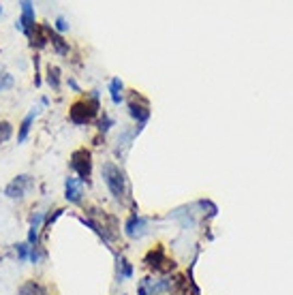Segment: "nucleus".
<instances>
[{
    "mask_svg": "<svg viewBox=\"0 0 293 295\" xmlns=\"http://www.w3.org/2000/svg\"><path fill=\"white\" fill-rule=\"evenodd\" d=\"M15 248V254H18V261H28V254H30V244L28 242H18L13 246Z\"/></svg>",
    "mask_w": 293,
    "mask_h": 295,
    "instance_id": "obj_22",
    "label": "nucleus"
},
{
    "mask_svg": "<svg viewBox=\"0 0 293 295\" xmlns=\"http://www.w3.org/2000/svg\"><path fill=\"white\" fill-rule=\"evenodd\" d=\"M13 137V124L9 120H0V146Z\"/></svg>",
    "mask_w": 293,
    "mask_h": 295,
    "instance_id": "obj_20",
    "label": "nucleus"
},
{
    "mask_svg": "<svg viewBox=\"0 0 293 295\" xmlns=\"http://www.w3.org/2000/svg\"><path fill=\"white\" fill-rule=\"evenodd\" d=\"M101 178H103V182H105V186L109 188V193L114 195L116 201L124 203L126 199H129V195H131L129 182H126L124 171L116 163H112V161L103 163V167H101Z\"/></svg>",
    "mask_w": 293,
    "mask_h": 295,
    "instance_id": "obj_2",
    "label": "nucleus"
},
{
    "mask_svg": "<svg viewBox=\"0 0 293 295\" xmlns=\"http://www.w3.org/2000/svg\"><path fill=\"white\" fill-rule=\"evenodd\" d=\"M101 116V103L99 90H92L90 94H82L69 105V122L75 126H86L94 122Z\"/></svg>",
    "mask_w": 293,
    "mask_h": 295,
    "instance_id": "obj_1",
    "label": "nucleus"
},
{
    "mask_svg": "<svg viewBox=\"0 0 293 295\" xmlns=\"http://www.w3.org/2000/svg\"><path fill=\"white\" fill-rule=\"evenodd\" d=\"M67 210L65 208H56V210H54V212H50V214H45V222H43V233H47V231H50L52 229V225H54V222H56L60 216H62V214H65Z\"/></svg>",
    "mask_w": 293,
    "mask_h": 295,
    "instance_id": "obj_17",
    "label": "nucleus"
},
{
    "mask_svg": "<svg viewBox=\"0 0 293 295\" xmlns=\"http://www.w3.org/2000/svg\"><path fill=\"white\" fill-rule=\"evenodd\" d=\"M116 261H118V280H122V278H131L133 276V265L131 263L126 261L124 257H120V254L116 257Z\"/></svg>",
    "mask_w": 293,
    "mask_h": 295,
    "instance_id": "obj_16",
    "label": "nucleus"
},
{
    "mask_svg": "<svg viewBox=\"0 0 293 295\" xmlns=\"http://www.w3.org/2000/svg\"><path fill=\"white\" fill-rule=\"evenodd\" d=\"M144 263L148 267H152L156 269V272H161V269H169L173 265H169V259L165 257V250H163V246H156V248H152L148 254H146V259Z\"/></svg>",
    "mask_w": 293,
    "mask_h": 295,
    "instance_id": "obj_10",
    "label": "nucleus"
},
{
    "mask_svg": "<svg viewBox=\"0 0 293 295\" xmlns=\"http://www.w3.org/2000/svg\"><path fill=\"white\" fill-rule=\"evenodd\" d=\"M13 86H15V77H13L11 73H7V71L0 69V92L11 90Z\"/></svg>",
    "mask_w": 293,
    "mask_h": 295,
    "instance_id": "obj_21",
    "label": "nucleus"
},
{
    "mask_svg": "<svg viewBox=\"0 0 293 295\" xmlns=\"http://www.w3.org/2000/svg\"><path fill=\"white\" fill-rule=\"evenodd\" d=\"M124 233L131 240H139V237H144L148 233V220L144 216H139V214H131L124 222Z\"/></svg>",
    "mask_w": 293,
    "mask_h": 295,
    "instance_id": "obj_8",
    "label": "nucleus"
},
{
    "mask_svg": "<svg viewBox=\"0 0 293 295\" xmlns=\"http://www.w3.org/2000/svg\"><path fill=\"white\" fill-rule=\"evenodd\" d=\"M122 90H124V84L120 77H114L109 82V97H112V103L114 105H120L122 103Z\"/></svg>",
    "mask_w": 293,
    "mask_h": 295,
    "instance_id": "obj_15",
    "label": "nucleus"
},
{
    "mask_svg": "<svg viewBox=\"0 0 293 295\" xmlns=\"http://www.w3.org/2000/svg\"><path fill=\"white\" fill-rule=\"evenodd\" d=\"M33 65H35V86L39 88V86H41V73H39V65H41V58H39L37 54L33 56Z\"/></svg>",
    "mask_w": 293,
    "mask_h": 295,
    "instance_id": "obj_24",
    "label": "nucleus"
},
{
    "mask_svg": "<svg viewBox=\"0 0 293 295\" xmlns=\"http://www.w3.org/2000/svg\"><path fill=\"white\" fill-rule=\"evenodd\" d=\"M112 126H114V118H109L105 111H103V116L97 120V131H99V135H103V137H105V133L112 129Z\"/></svg>",
    "mask_w": 293,
    "mask_h": 295,
    "instance_id": "obj_19",
    "label": "nucleus"
},
{
    "mask_svg": "<svg viewBox=\"0 0 293 295\" xmlns=\"http://www.w3.org/2000/svg\"><path fill=\"white\" fill-rule=\"evenodd\" d=\"M18 293L20 295H50V289H47L43 282L35 280V278H28V280L18 289Z\"/></svg>",
    "mask_w": 293,
    "mask_h": 295,
    "instance_id": "obj_12",
    "label": "nucleus"
},
{
    "mask_svg": "<svg viewBox=\"0 0 293 295\" xmlns=\"http://www.w3.org/2000/svg\"><path fill=\"white\" fill-rule=\"evenodd\" d=\"M20 9H22V15L18 24H15V28L20 30V33L26 35V39L33 35V30L37 26V13H35V5L28 3V0H24V3H20Z\"/></svg>",
    "mask_w": 293,
    "mask_h": 295,
    "instance_id": "obj_6",
    "label": "nucleus"
},
{
    "mask_svg": "<svg viewBox=\"0 0 293 295\" xmlns=\"http://www.w3.org/2000/svg\"><path fill=\"white\" fill-rule=\"evenodd\" d=\"M28 41H30V47H33V50H45L47 45V35H45V30H43V26L41 24H37L35 26V30H33V35L28 37Z\"/></svg>",
    "mask_w": 293,
    "mask_h": 295,
    "instance_id": "obj_14",
    "label": "nucleus"
},
{
    "mask_svg": "<svg viewBox=\"0 0 293 295\" xmlns=\"http://www.w3.org/2000/svg\"><path fill=\"white\" fill-rule=\"evenodd\" d=\"M35 178L28 173H22V175H15V178L5 186V197L9 199H24V195L30 193L35 188Z\"/></svg>",
    "mask_w": 293,
    "mask_h": 295,
    "instance_id": "obj_4",
    "label": "nucleus"
},
{
    "mask_svg": "<svg viewBox=\"0 0 293 295\" xmlns=\"http://www.w3.org/2000/svg\"><path fill=\"white\" fill-rule=\"evenodd\" d=\"M67 84H69V88H71V90H73V92H82V88H79V84L75 82L73 77H69V82H67Z\"/></svg>",
    "mask_w": 293,
    "mask_h": 295,
    "instance_id": "obj_25",
    "label": "nucleus"
},
{
    "mask_svg": "<svg viewBox=\"0 0 293 295\" xmlns=\"http://www.w3.org/2000/svg\"><path fill=\"white\" fill-rule=\"evenodd\" d=\"M39 107H33V111L30 114L24 116V120L20 122V129H18V143H24L28 139V135H30V129H33V122H35V118L39 116Z\"/></svg>",
    "mask_w": 293,
    "mask_h": 295,
    "instance_id": "obj_11",
    "label": "nucleus"
},
{
    "mask_svg": "<svg viewBox=\"0 0 293 295\" xmlns=\"http://www.w3.org/2000/svg\"><path fill=\"white\" fill-rule=\"evenodd\" d=\"M45 82L50 84V88H52L54 92H60V88H62V71H60V67H56V65L47 67V71H45Z\"/></svg>",
    "mask_w": 293,
    "mask_h": 295,
    "instance_id": "obj_13",
    "label": "nucleus"
},
{
    "mask_svg": "<svg viewBox=\"0 0 293 295\" xmlns=\"http://www.w3.org/2000/svg\"><path fill=\"white\" fill-rule=\"evenodd\" d=\"M65 199L69 203H75V205L82 203V199H84V184L75 178V175H67V180H65Z\"/></svg>",
    "mask_w": 293,
    "mask_h": 295,
    "instance_id": "obj_9",
    "label": "nucleus"
},
{
    "mask_svg": "<svg viewBox=\"0 0 293 295\" xmlns=\"http://www.w3.org/2000/svg\"><path fill=\"white\" fill-rule=\"evenodd\" d=\"M0 13H3V5H0Z\"/></svg>",
    "mask_w": 293,
    "mask_h": 295,
    "instance_id": "obj_26",
    "label": "nucleus"
},
{
    "mask_svg": "<svg viewBox=\"0 0 293 295\" xmlns=\"http://www.w3.org/2000/svg\"><path fill=\"white\" fill-rule=\"evenodd\" d=\"M47 257L45 250H43V244H39V246H30V254H28V261L30 263H35V265H39L43 259Z\"/></svg>",
    "mask_w": 293,
    "mask_h": 295,
    "instance_id": "obj_18",
    "label": "nucleus"
},
{
    "mask_svg": "<svg viewBox=\"0 0 293 295\" xmlns=\"http://www.w3.org/2000/svg\"><path fill=\"white\" fill-rule=\"evenodd\" d=\"M69 169L75 173V178L86 184H90V175H92V152L88 148H77L69 156Z\"/></svg>",
    "mask_w": 293,
    "mask_h": 295,
    "instance_id": "obj_3",
    "label": "nucleus"
},
{
    "mask_svg": "<svg viewBox=\"0 0 293 295\" xmlns=\"http://www.w3.org/2000/svg\"><path fill=\"white\" fill-rule=\"evenodd\" d=\"M129 114L137 122V126H144L150 120V103L135 90L129 94Z\"/></svg>",
    "mask_w": 293,
    "mask_h": 295,
    "instance_id": "obj_5",
    "label": "nucleus"
},
{
    "mask_svg": "<svg viewBox=\"0 0 293 295\" xmlns=\"http://www.w3.org/2000/svg\"><path fill=\"white\" fill-rule=\"evenodd\" d=\"M54 30H56L58 35H65L67 30H69V22H67V18H62V15H58L56 22H54Z\"/></svg>",
    "mask_w": 293,
    "mask_h": 295,
    "instance_id": "obj_23",
    "label": "nucleus"
},
{
    "mask_svg": "<svg viewBox=\"0 0 293 295\" xmlns=\"http://www.w3.org/2000/svg\"><path fill=\"white\" fill-rule=\"evenodd\" d=\"M41 26L45 30V35H47V43L52 45V50L56 52L58 56H69L71 52V47H69V41H65V37L58 35L56 30H54L52 24H47V22H41Z\"/></svg>",
    "mask_w": 293,
    "mask_h": 295,
    "instance_id": "obj_7",
    "label": "nucleus"
}]
</instances>
